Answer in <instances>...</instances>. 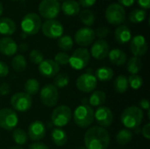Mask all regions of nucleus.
<instances>
[{"instance_id": "16", "label": "nucleus", "mask_w": 150, "mask_h": 149, "mask_svg": "<svg viewBox=\"0 0 150 149\" xmlns=\"http://www.w3.org/2000/svg\"><path fill=\"white\" fill-rule=\"evenodd\" d=\"M109 52L110 46L108 42L105 40H98L92 44L90 54L94 59L102 61L108 56Z\"/></svg>"}, {"instance_id": "5", "label": "nucleus", "mask_w": 150, "mask_h": 149, "mask_svg": "<svg viewBox=\"0 0 150 149\" xmlns=\"http://www.w3.org/2000/svg\"><path fill=\"white\" fill-rule=\"evenodd\" d=\"M72 119L71 109L67 105L56 106L51 115V121L55 127L62 128L67 126Z\"/></svg>"}, {"instance_id": "35", "label": "nucleus", "mask_w": 150, "mask_h": 149, "mask_svg": "<svg viewBox=\"0 0 150 149\" xmlns=\"http://www.w3.org/2000/svg\"><path fill=\"white\" fill-rule=\"evenodd\" d=\"M57 46H58V47L60 49H62L63 51H70L73 48V46H74L73 39L69 35L61 36L58 39Z\"/></svg>"}, {"instance_id": "23", "label": "nucleus", "mask_w": 150, "mask_h": 149, "mask_svg": "<svg viewBox=\"0 0 150 149\" xmlns=\"http://www.w3.org/2000/svg\"><path fill=\"white\" fill-rule=\"evenodd\" d=\"M110 61L116 66H122L127 62V54L124 51L119 48H114L110 50L108 54Z\"/></svg>"}, {"instance_id": "11", "label": "nucleus", "mask_w": 150, "mask_h": 149, "mask_svg": "<svg viewBox=\"0 0 150 149\" xmlns=\"http://www.w3.org/2000/svg\"><path fill=\"white\" fill-rule=\"evenodd\" d=\"M40 98L41 103L47 107H54L57 105L59 100V92L53 84L48 83L42 87L40 92Z\"/></svg>"}, {"instance_id": "50", "label": "nucleus", "mask_w": 150, "mask_h": 149, "mask_svg": "<svg viewBox=\"0 0 150 149\" xmlns=\"http://www.w3.org/2000/svg\"><path fill=\"white\" fill-rule=\"evenodd\" d=\"M18 48H19V50L21 52H25L29 48V47H28V45L26 43H22L19 47H18Z\"/></svg>"}, {"instance_id": "32", "label": "nucleus", "mask_w": 150, "mask_h": 149, "mask_svg": "<svg viewBox=\"0 0 150 149\" xmlns=\"http://www.w3.org/2000/svg\"><path fill=\"white\" fill-rule=\"evenodd\" d=\"M80 20L81 22L86 25V27H90L92 25H94L96 21V16L95 14L88 9H84L83 11H80Z\"/></svg>"}, {"instance_id": "20", "label": "nucleus", "mask_w": 150, "mask_h": 149, "mask_svg": "<svg viewBox=\"0 0 150 149\" xmlns=\"http://www.w3.org/2000/svg\"><path fill=\"white\" fill-rule=\"evenodd\" d=\"M18 45L14 40L10 37L0 39V53L5 56H13L18 50Z\"/></svg>"}, {"instance_id": "43", "label": "nucleus", "mask_w": 150, "mask_h": 149, "mask_svg": "<svg viewBox=\"0 0 150 149\" xmlns=\"http://www.w3.org/2000/svg\"><path fill=\"white\" fill-rule=\"evenodd\" d=\"M9 74V67L8 65L4 62L0 61V77H5Z\"/></svg>"}, {"instance_id": "36", "label": "nucleus", "mask_w": 150, "mask_h": 149, "mask_svg": "<svg viewBox=\"0 0 150 149\" xmlns=\"http://www.w3.org/2000/svg\"><path fill=\"white\" fill-rule=\"evenodd\" d=\"M69 83V76L66 73H58L54 78V86L56 89H62Z\"/></svg>"}, {"instance_id": "46", "label": "nucleus", "mask_w": 150, "mask_h": 149, "mask_svg": "<svg viewBox=\"0 0 150 149\" xmlns=\"http://www.w3.org/2000/svg\"><path fill=\"white\" fill-rule=\"evenodd\" d=\"M142 133L143 135V137L147 140H149L150 139V124L148 123L146 124L143 128L142 129Z\"/></svg>"}, {"instance_id": "51", "label": "nucleus", "mask_w": 150, "mask_h": 149, "mask_svg": "<svg viewBox=\"0 0 150 149\" xmlns=\"http://www.w3.org/2000/svg\"><path fill=\"white\" fill-rule=\"evenodd\" d=\"M82 105H88V103H89V99L88 98H83L82 100Z\"/></svg>"}, {"instance_id": "47", "label": "nucleus", "mask_w": 150, "mask_h": 149, "mask_svg": "<svg viewBox=\"0 0 150 149\" xmlns=\"http://www.w3.org/2000/svg\"><path fill=\"white\" fill-rule=\"evenodd\" d=\"M141 8L144 11H147L150 8V0H136Z\"/></svg>"}, {"instance_id": "18", "label": "nucleus", "mask_w": 150, "mask_h": 149, "mask_svg": "<svg viewBox=\"0 0 150 149\" xmlns=\"http://www.w3.org/2000/svg\"><path fill=\"white\" fill-rule=\"evenodd\" d=\"M130 50L135 57L143 56L148 50L146 39L142 35H136L130 40Z\"/></svg>"}, {"instance_id": "17", "label": "nucleus", "mask_w": 150, "mask_h": 149, "mask_svg": "<svg viewBox=\"0 0 150 149\" xmlns=\"http://www.w3.org/2000/svg\"><path fill=\"white\" fill-rule=\"evenodd\" d=\"M46 135V126L41 120H34L28 126L27 136L33 141L37 142Z\"/></svg>"}, {"instance_id": "41", "label": "nucleus", "mask_w": 150, "mask_h": 149, "mask_svg": "<svg viewBox=\"0 0 150 149\" xmlns=\"http://www.w3.org/2000/svg\"><path fill=\"white\" fill-rule=\"evenodd\" d=\"M109 32H110V31L107 27L102 26V27L98 28V30L95 32V34H96V36H98L99 38V40H103L109 34Z\"/></svg>"}, {"instance_id": "26", "label": "nucleus", "mask_w": 150, "mask_h": 149, "mask_svg": "<svg viewBox=\"0 0 150 149\" xmlns=\"http://www.w3.org/2000/svg\"><path fill=\"white\" fill-rule=\"evenodd\" d=\"M106 99V95L102 90H94L90 98H89V104L91 107H99L102 106Z\"/></svg>"}, {"instance_id": "48", "label": "nucleus", "mask_w": 150, "mask_h": 149, "mask_svg": "<svg viewBox=\"0 0 150 149\" xmlns=\"http://www.w3.org/2000/svg\"><path fill=\"white\" fill-rule=\"evenodd\" d=\"M118 2L119 4H120L123 7H131L135 4L136 0H118Z\"/></svg>"}, {"instance_id": "31", "label": "nucleus", "mask_w": 150, "mask_h": 149, "mask_svg": "<svg viewBox=\"0 0 150 149\" xmlns=\"http://www.w3.org/2000/svg\"><path fill=\"white\" fill-rule=\"evenodd\" d=\"M24 90L31 97L36 95L40 90V83L34 78H29L24 84Z\"/></svg>"}, {"instance_id": "54", "label": "nucleus", "mask_w": 150, "mask_h": 149, "mask_svg": "<svg viewBox=\"0 0 150 149\" xmlns=\"http://www.w3.org/2000/svg\"><path fill=\"white\" fill-rule=\"evenodd\" d=\"M76 149H86V148L84 146H79V147H77Z\"/></svg>"}, {"instance_id": "2", "label": "nucleus", "mask_w": 150, "mask_h": 149, "mask_svg": "<svg viewBox=\"0 0 150 149\" xmlns=\"http://www.w3.org/2000/svg\"><path fill=\"white\" fill-rule=\"evenodd\" d=\"M144 118L143 111L138 106H129L121 113V123L127 129L134 130L140 127Z\"/></svg>"}, {"instance_id": "24", "label": "nucleus", "mask_w": 150, "mask_h": 149, "mask_svg": "<svg viewBox=\"0 0 150 149\" xmlns=\"http://www.w3.org/2000/svg\"><path fill=\"white\" fill-rule=\"evenodd\" d=\"M16 32V25L14 21L9 18H0V34L10 36Z\"/></svg>"}, {"instance_id": "28", "label": "nucleus", "mask_w": 150, "mask_h": 149, "mask_svg": "<svg viewBox=\"0 0 150 149\" xmlns=\"http://www.w3.org/2000/svg\"><path fill=\"white\" fill-rule=\"evenodd\" d=\"M113 87H114L115 91L119 94H123V93L127 92V90H128V87H129L127 77L125 76H122V75L117 76L114 80Z\"/></svg>"}, {"instance_id": "37", "label": "nucleus", "mask_w": 150, "mask_h": 149, "mask_svg": "<svg viewBox=\"0 0 150 149\" xmlns=\"http://www.w3.org/2000/svg\"><path fill=\"white\" fill-rule=\"evenodd\" d=\"M146 11L142 9H134L129 14V20L134 24H140L146 18Z\"/></svg>"}, {"instance_id": "38", "label": "nucleus", "mask_w": 150, "mask_h": 149, "mask_svg": "<svg viewBox=\"0 0 150 149\" xmlns=\"http://www.w3.org/2000/svg\"><path fill=\"white\" fill-rule=\"evenodd\" d=\"M128 85L134 90H139L143 85V78L139 75H131L127 77Z\"/></svg>"}, {"instance_id": "12", "label": "nucleus", "mask_w": 150, "mask_h": 149, "mask_svg": "<svg viewBox=\"0 0 150 149\" xmlns=\"http://www.w3.org/2000/svg\"><path fill=\"white\" fill-rule=\"evenodd\" d=\"M18 124V117L15 111L10 108L0 110V128L11 131L16 128Z\"/></svg>"}, {"instance_id": "45", "label": "nucleus", "mask_w": 150, "mask_h": 149, "mask_svg": "<svg viewBox=\"0 0 150 149\" xmlns=\"http://www.w3.org/2000/svg\"><path fill=\"white\" fill-rule=\"evenodd\" d=\"M28 149H49V148H48L46 144H44V143H42V142L37 141V142L32 143V144L28 147Z\"/></svg>"}, {"instance_id": "25", "label": "nucleus", "mask_w": 150, "mask_h": 149, "mask_svg": "<svg viewBox=\"0 0 150 149\" xmlns=\"http://www.w3.org/2000/svg\"><path fill=\"white\" fill-rule=\"evenodd\" d=\"M51 139L56 146L62 147L67 143L68 135L63 129L59 127H54L51 133Z\"/></svg>"}, {"instance_id": "30", "label": "nucleus", "mask_w": 150, "mask_h": 149, "mask_svg": "<svg viewBox=\"0 0 150 149\" xmlns=\"http://www.w3.org/2000/svg\"><path fill=\"white\" fill-rule=\"evenodd\" d=\"M142 67V60L139 57H131L127 61V69L132 75H138Z\"/></svg>"}, {"instance_id": "29", "label": "nucleus", "mask_w": 150, "mask_h": 149, "mask_svg": "<svg viewBox=\"0 0 150 149\" xmlns=\"http://www.w3.org/2000/svg\"><path fill=\"white\" fill-rule=\"evenodd\" d=\"M27 66V61L25 58L21 54L15 55L11 60V67L15 72L21 73L25 70Z\"/></svg>"}, {"instance_id": "9", "label": "nucleus", "mask_w": 150, "mask_h": 149, "mask_svg": "<svg viewBox=\"0 0 150 149\" xmlns=\"http://www.w3.org/2000/svg\"><path fill=\"white\" fill-rule=\"evenodd\" d=\"M40 29L42 31L43 35L52 40L59 39L61 36H62L64 32L62 24L56 19L46 20L43 24H41Z\"/></svg>"}, {"instance_id": "4", "label": "nucleus", "mask_w": 150, "mask_h": 149, "mask_svg": "<svg viewBox=\"0 0 150 149\" xmlns=\"http://www.w3.org/2000/svg\"><path fill=\"white\" fill-rule=\"evenodd\" d=\"M21 30L25 35H34L39 32L41 27L40 17L34 13L30 12L24 16L20 23Z\"/></svg>"}, {"instance_id": "19", "label": "nucleus", "mask_w": 150, "mask_h": 149, "mask_svg": "<svg viewBox=\"0 0 150 149\" xmlns=\"http://www.w3.org/2000/svg\"><path fill=\"white\" fill-rule=\"evenodd\" d=\"M40 74L47 78L54 77L60 71V66L51 59L44 60L38 67Z\"/></svg>"}, {"instance_id": "13", "label": "nucleus", "mask_w": 150, "mask_h": 149, "mask_svg": "<svg viewBox=\"0 0 150 149\" xmlns=\"http://www.w3.org/2000/svg\"><path fill=\"white\" fill-rule=\"evenodd\" d=\"M76 88L83 93H91L95 90L98 85V80L91 73H83L78 76L76 83Z\"/></svg>"}, {"instance_id": "52", "label": "nucleus", "mask_w": 150, "mask_h": 149, "mask_svg": "<svg viewBox=\"0 0 150 149\" xmlns=\"http://www.w3.org/2000/svg\"><path fill=\"white\" fill-rule=\"evenodd\" d=\"M9 149H24L21 146H13V147H11Z\"/></svg>"}, {"instance_id": "10", "label": "nucleus", "mask_w": 150, "mask_h": 149, "mask_svg": "<svg viewBox=\"0 0 150 149\" xmlns=\"http://www.w3.org/2000/svg\"><path fill=\"white\" fill-rule=\"evenodd\" d=\"M11 105L13 111L18 112H25L31 109L33 105L32 97L25 92H17L11 97Z\"/></svg>"}, {"instance_id": "34", "label": "nucleus", "mask_w": 150, "mask_h": 149, "mask_svg": "<svg viewBox=\"0 0 150 149\" xmlns=\"http://www.w3.org/2000/svg\"><path fill=\"white\" fill-rule=\"evenodd\" d=\"M12 139L18 146L25 144L28 141L27 133L21 128H15L12 133Z\"/></svg>"}, {"instance_id": "42", "label": "nucleus", "mask_w": 150, "mask_h": 149, "mask_svg": "<svg viewBox=\"0 0 150 149\" xmlns=\"http://www.w3.org/2000/svg\"><path fill=\"white\" fill-rule=\"evenodd\" d=\"M11 92V87L7 83L0 84V96H6Z\"/></svg>"}, {"instance_id": "3", "label": "nucleus", "mask_w": 150, "mask_h": 149, "mask_svg": "<svg viewBox=\"0 0 150 149\" xmlns=\"http://www.w3.org/2000/svg\"><path fill=\"white\" fill-rule=\"evenodd\" d=\"M75 124L80 128L89 127L94 121V111L90 105H79L74 112Z\"/></svg>"}, {"instance_id": "27", "label": "nucleus", "mask_w": 150, "mask_h": 149, "mask_svg": "<svg viewBox=\"0 0 150 149\" xmlns=\"http://www.w3.org/2000/svg\"><path fill=\"white\" fill-rule=\"evenodd\" d=\"M113 75H114L113 70L111 68L104 66L96 69L94 76L96 79L100 82H107V81L112 80V78L113 77Z\"/></svg>"}, {"instance_id": "6", "label": "nucleus", "mask_w": 150, "mask_h": 149, "mask_svg": "<svg viewBox=\"0 0 150 149\" xmlns=\"http://www.w3.org/2000/svg\"><path fill=\"white\" fill-rule=\"evenodd\" d=\"M126 11L119 4H112L105 10V17L106 21L113 25H120L126 20Z\"/></svg>"}, {"instance_id": "8", "label": "nucleus", "mask_w": 150, "mask_h": 149, "mask_svg": "<svg viewBox=\"0 0 150 149\" xmlns=\"http://www.w3.org/2000/svg\"><path fill=\"white\" fill-rule=\"evenodd\" d=\"M38 11L40 15L47 19H54L61 11V4L57 0H41Z\"/></svg>"}, {"instance_id": "56", "label": "nucleus", "mask_w": 150, "mask_h": 149, "mask_svg": "<svg viewBox=\"0 0 150 149\" xmlns=\"http://www.w3.org/2000/svg\"><path fill=\"white\" fill-rule=\"evenodd\" d=\"M57 1H59V2H60V1H63V2H64V1H66V0H57Z\"/></svg>"}, {"instance_id": "14", "label": "nucleus", "mask_w": 150, "mask_h": 149, "mask_svg": "<svg viewBox=\"0 0 150 149\" xmlns=\"http://www.w3.org/2000/svg\"><path fill=\"white\" fill-rule=\"evenodd\" d=\"M96 38L95 31L91 27H82L78 29L75 35L74 40L78 46L81 47H88L94 42Z\"/></svg>"}, {"instance_id": "44", "label": "nucleus", "mask_w": 150, "mask_h": 149, "mask_svg": "<svg viewBox=\"0 0 150 149\" xmlns=\"http://www.w3.org/2000/svg\"><path fill=\"white\" fill-rule=\"evenodd\" d=\"M97 0H78L77 3L79 4L80 6L84 7V8H88V7H91L92 5L95 4Z\"/></svg>"}, {"instance_id": "39", "label": "nucleus", "mask_w": 150, "mask_h": 149, "mask_svg": "<svg viewBox=\"0 0 150 149\" xmlns=\"http://www.w3.org/2000/svg\"><path fill=\"white\" fill-rule=\"evenodd\" d=\"M29 59L33 64L39 65L44 61V55L39 49H33L29 54Z\"/></svg>"}, {"instance_id": "22", "label": "nucleus", "mask_w": 150, "mask_h": 149, "mask_svg": "<svg viewBox=\"0 0 150 149\" xmlns=\"http://www.w3.org/2000/svg\"><path fill=\"white\" fill-rule=\"evenodd\" d=\"M61 10L64 15L73 17L80 12V5L76 0H66L61 4Z\"/></svg>"}, {"instance_id": "49", "label": "nucleus", "mask_w": 150, "mask_h": 149, "mask_svg": "<svg viewBox=\"0 0 150 149\" xmlns=\"http://www.w3.org/2000/svg\"><path fill=\"white\" fill-rule=\"evenodd\" d=\"M140 108L142 110H147L149 111V101L147 99V98H143L140 101Z\"/></svg>"}, {"instance_id": "55", "label": "nucleus", "mask_w": 150, "mask_h": 149, "mask_svg": "<svg viewBox=\"0 0 150 149\" xmlns=\"http://www.w3.org/2000/svg\"><path fill=\"white\" fill-rule=\"evenodd\" d=\"M11 1H12V2H16V1H18V0H11Z\"/></svg>"}, {"instance_id": "21", "label": "nucleus", "mask_w": 150, "mask_h": 149, "mask_svg": "<svg viewBox=\"0 0 150 149\" xmlns=\"http://www.w3.org/2000/svg\"><path fill=\"white\" fill-rule=\"evenodd\" d=\"M114 38H115V40L120 45L128 43L132 39L130 28L123 25H119L114 32Z\"/></svg>"}, {"instance_id": "53", "label": "nucleus", "mask_w": 150, "mask_h": 149, "mask_svg": "<svg viewBox=\"0 0 150 149\" xmlns=\"http://www.w3.org/2000/svg\"><path fill=\"white\" fill-rule=\"evenodd\" d=\"M3 12H4V6H3V4H2L1 2H0V17H1V15L3 14Z\"/></svg>"}, {"instance_id": "40", "label": "nucleus", "mask_w": 150, "mask_h": 149, "mask_svg": "<svg viewBox=\"0 0 150 149\" xmlns=\"http://www.w3.org/2000/svg\"><path fill=\"white\" fill-rule=\"evenodd\" d=\"M59 66H64L69 64V55L66 54L65 52H59L55 54L54 60Z\"/></svg>"}, {"instance_id": "1", "label": "nucleus", "mask_w": 150, "mask_h": 149, "mask_svg": "<svg viewBox=\"0 0 150 149\" xmlns=\"http://www.w3.org/2000/svg\"><path fill=\"white\" fill-rule=\"evenodd\" d=\"M110 133L101 126L90 127L83 137L86 149H107L110 145Z\"/></svg>"}, {"instance_id": "15", "label": "nucleus", "mask_w": 150, "mask_h": 149, "mask_svg": "<svg viewBox=\"0 0 150 149\" xmlns=\"http://www.w3.org/2000/svg\"><path fill=\"white\" fill-rule=\"evenodd\" d=\"M94 119L103 128L108 127L112 124L113 113L110 108L106 106H99L94 112Z\"/></svg>"}, {"instance_id": "33", "label": "nucleus", "mask_w": 150, "mask_h": 149, "mask_svg": "<svg viewBox=\"0 0 150 149\" xmlns=\"http://www.w3.org/2000/svg\"><path fill=\"white\" fill-rule=\"evenodd\" d=\"M133 139V133L130 130L128 129H122L118 132L116 135V141L118 144L124 146L128 144Z\"/></svg>"}, {"instance_id": "7", "label": "nucleus", "mask_w": 150, "mask_h": 149, "mask_svg": "<svg viewBox=\"0 0 150 149\" xmlns=\"http://www.w3.org/2000/svg\"><path fill=\"white\" fill-rule=\"evenodd\" d=\"M91 60V54L88 49L80 47L76 49L72 55L69 56V64L76 70H81L87 67Z\"/></svg>"}]
</instances>
